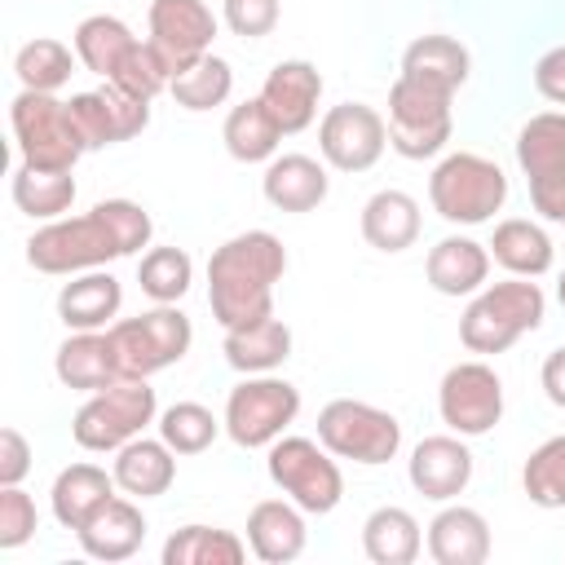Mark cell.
<instances>
[{
  "instance_id": "cell-45",
  "label": "cell",
  "mask_w": 565,
  "mask_h": 565,
  "mask_svg": "<svg viewBox=\"0 0 565 565\" xmlns=\"http://www.w3.org/2000/svg\"><path fill=\"white\" fill-rule=\"evenodd\" d=\"M225 26L234 31V35H243V40H260V35H269L274 26H278V0H225Z\"/></svg>"
},
{
  "instance_id": "cell-21",
  "label": "cell",
  "mask_w": 565,
  "mask_h": 565,
  "mask_svg": "<svg viewBox=\"0 0 565 565\" xmlns=\"http://www.w3.org/2000/svg\"><path fill=\"white\" fill-rule=\"evenodd\" d=\"M221 353L243 375H269L291 358V327L274 313L256 318V322H243V327H230Z\"/></svg>"
},
{
  "instance_id": "cell-50",
  "label": "cell",
  "mask_w": 565,
  "mask_h": 565,
  "mask_svg": "<svg viewBox=\"0 0 565 565\" xmlns=\"http://www.w3.org/2000/svg\"><path fill=\"white\" fill-rule=\"evenodd\" d=\"M556 300L565 305V269H561V282H556Z\"/></svg>"
},
{
  "instance_id": "cell-18",
  "label": "cell",
  "mask_w": 565,
  "mask_h": 565,
  "mask_svg": "<svg viewBox=\"0 0 565 565\" xmlns=\"http://www.w3.org/2000/svg\"><path fill=\"white\" fill-rule=\"evenodd\" d=\"M75 534H79V547L93 561H128L141 547V539H146V516H141L137 503H128V499L115 494Z\"/></svg>"
},
{
  "instance_id": "cell-4",
  "label": "cell",
  "mask_w": 565,
  "mask_h": 565,
  "mask_svg": "<svg viewBox=\"0 0 565 565\" xmlns=\"http://www.w3.org/2000/svg\"><path fill=\"white\" fill-rule=\"evenodd\" d=\"M428 199H433V212L441 221H450V225H481V221H490L503 207L508 177H503V168L494 159L459 150V154H446L433 168Z\"/></svg>"
},
{
  "instance_id": "cell-25",
  "label": "cell",
  "mask_w": 565,
  "mask_h": 565,
  "mask_svg": "<svg viewBox=\"0 0 565 565\" xmlns=\"http://www.w3.org/2000/svg\"><path fill=\"white\" fill-rule=\"evenodd\" d=\"M119 305H124V287L106 269H84L79 278H71L57 291V318L71 331H97V327H106L119 313Z\"/></svg>"
},
{
  "instance_id": "cell-2",
  "label": "cell",
  "mask_w": 565,
  "mask_h": 565,
  "mask_svg": "<svg viewBox=\"0 0 565 565\" xmlns=\"http://www.w3.org/2000/svg\"><path fill=\"white\" fill-rule=\"evenodd\" d=\"M543 309H547V300H543L539 282L512 274L508 282L477 291V300L459 318V340L468 353H503L525 331H534L543 322Z\"/></svg>"
},
{
  "instance_id": "cell-15",
  "label": "cell",
  "mask_w": 565,
  "mask_h": 565,
  "mask_svg": "<svg viewBox=\"0 0 565 565\" xmlns=\"http://www.w3.org/2000/svg\"><path fill=\"white\" fill-rule=\"evenodd\" d=\"M216 40V13L203 0H154L150 4V44L163 53V62L185 71L194 57H203Z\"/></svg>"
},
{
  "instance_id": "cell-10",
  "label": "cell",
  "mask_w": 565,
  "mask_h": 565,
  "mask_svg": "<svg viewBox=\"0 0 565 565\" xmlns=\"http://www.w3.org/2000/svg\"><path fill=\"white\" fill-rule=\"evenodd\" d=\"M450 102H455L450 93L397 75L393 88H388V146L402 159H433V154H441L446 141H450V128H455Z\"/></svg>"
},
{
  "instance_id": "cell-9",
  "label": "cell",
  "mask_w": 565,
  "mask_h": 565,
  "mask_svg": "<svg viewBox=\"0 0 565 565\" xmlns=\"http://www.w3.org/2000/svg\"><path fill=\"white\" fill-rule=\"evenodd\" d=\"M318 441L335 455V459H353V463H388L402 450V424L358 397H335L318 411Z\"/></svg>"
},
{
  "instance_id": "cell-26",
  "label": "cell",
  "mask_w": 565,
  "mask_h": 565,
  "mask_svg": "<svg viewBox=\"0 0 565 565\" xmlns=\"http://www.w3.org/2000/svg\"><path fill=\"white\" fill-rule=\"evenodd\" d=\"M53 371L66 388L75 393H102L119 380V366H115V353H110V340L102 331H75L57 344V358H53Z\"/></svg>"
},
{
  "instance_id": "cell-46",
  "label": "cell",
  "mask_w": 565,
  "mask_h": 565,
  "mask_svg": "<svg viewBox=\"0 0 565 565\" xmlns=\"http://www.w3.org/2000/svg\"><path fill=\"white\" fill-rule=\"evenodd\" d=\"M31 472V446L18 428H0V486H18Z\"/></svg>"
},
{
  "instance_id": "cell-17",
  "label": "cell",
  "mask_w": 565,
  "mask_h": 565,
  "mask_svg": "<svg viewBox=\"0 0 565 565\" xmlns=\"http://www.w3.org/2000/svg\"><path fill=\"white\" fill-rule=\"evenodd\" d=\"M318 97H322V75L313 62L305 57H291V62H278L265 84H260V102L269 106L274 124L287 132H305L318 115Z\"/></svg>"
},
{
  "instance_id": "cell-1",
  "label": "cell",
  "mask_w": 565,
  "mask_h": 565,
  "mask_svg": "<svg viewBox=\"0 0 565 565\" xmlns=\"http://www.w3.org/2000/svg\"><path fill=\"white\" fill-rule=\"evenodd\" d=\"M287 274V252L269 230L225 238L207 260V305L230 331L274 313V282Z\"/></svg>"
},
{
  "instance_id": "cell-34",
  "label": "cell",
  "mask_w": 565,
  "mask_h": 565,
  "mask_svg": "<svg viewBox=\"0 0 565 565\" xmlns=\"http://www.w3.org/2000/svg\"><path fill=\"white\" fill-rule=\"evenodd\" d=\"M13 203L26 216L57 221L75 203V177L71 172H57V168H31V163H22L13 172Z\"/></svg>"
},
{
  "instance_id": "cell-27",
  "label": "cell",
  "mask_w": 565,
  "mask_h": 565,
  "mask_svg": "<svg viewBox=\"0 0 565 565\" xmlns=\"http://www.w3.org/2000/svg\"><path fill=\"white\" fill-rule=\"evenodd\" d=\"M115 472L97 468V463H71L57 472L53 490H49V503H53V516L57 525L66 530H79L106 499H115Z\"/></svg>"
},
{
  "instance_id": "cell-14",
  "label": "cell",
  "mask_w": 565,
  "mask_h": 565,
  "mask_svg": "<svg viewBox=\"0 0 565 565\" xmlns=\"http://www.w3.org/2000/svg\"><path fill=\"white\" fill-rule=\"evenodd\" d=\"M66 106H71V119H75V128H79V137H84L88 150L128 141V137H137L150 124V102L124 93L110 79L102 88H93V93H75Z\"/></svg>"
},
{
  "instance_id": "cell-41",
  "label": "cell",
  "mask_w": 565,
  "mask_h": 565,
  "mask_svg": "<svg viewBox=\"0 0 565 565\" xmlns=\"http://www.w3.org/2000/svg\"><path fill=\"white\" fill-rule=\"evenodd\" d=\"M521 486H525L530 503L565 508V433L547 437L539 450H530V459L521 468Z\"/></svg>"
},
{
  "instance_id": "cell-3",
  "label": "cell",
  "mask_w": 565,
  "mask_h": 565,
  "mask_svg": "<svg viewBox=\"0 0 565 565\" xmlns=\"http://www.w3.org/2000/svg\"><path fill=\"white\" fill-rule=\"evenodd\" d=\"M119 380H150L190 353L194 327L177 305H154L137 318H119L106 331Z\"/></svg>"
},
{
  "instance_id": "cell-6",
  "label": "cell",
  "mask_w": 565,
  "mask_h": 565,
  "mask_svg": "<svg viewBox=\"0 0 565 565\" xmlns=\"http://www.w3.org/2000/svg\"><path fill=\"white\" fill-rule=\"evenodd\" d=\"M9 124H13V137H18V150H22V163L31 168H57V172H71L75 159L88 150L75 119H71V106L57 102L53 93H35V88H22L9 106Z\"/></svg>"
},
{
  "instance_id": "cell-13",
  "label": "cell",
  "mask_w": 565,
  "mask_h": 565,
  "mask_svg": "<svg viewBox=\"0 0 565 565\" xmlns=\"http://www.w3.org/2000/svg\"><path fill=\"white\" fill-rule=\"evenodd\" d=\"M388 146V119L366 102H340L318 124V150L340 172H366Z\"/></svg>"
},
{
  "instance_id": "cell-39",
  "label": "cell",
  "mask_w": 565,
  "mask_h": 565,
  "mask_svg": "<svg viewBox=\"0 0 565 565\" xmlns=\"http://www.w3.org/2000/svg\"><path fill=\"white\" fill-rule=\"evenodd\" d=\"M137 282L154 305H177L194 282V260L181 247H150L137 265Z\"/></svg>"
},
{
  "instance_id": "cell-5",
  "label": "cell",
  "mask_w": 565,
  "mask_h": 565,
  "mask_svg": "<svg viewBox=\"0 0 565 565\" xmlns=\"http://www.w3.org/2000/svg\"><path fill=\"white\" fill-rule=\"evenodd\" d=\"M154 411H159V402L146 380H115L110 388L88 393V402L71 419V437H75V446L106 455V450H119L132 437H141L146 424H154Z\"/></svg>"
},
{
  "instance_id": "cell-29",
  "label": "cell",
  "mask_w": 565,
  "mask_h": 565,
  "mask_svg": "<svg viewBox=\"0 0 565 565\" xmlns=\"http://www.w3.org/2000/svg\"><path fill=\"white\" fill-rule=\"evenodd\" d=\"M362 238L375 252H406L419 238V203L406 190H380L362 207Z\"/></svg>"
},
{
  "instance_id": "cell-37",
  "label": "cell",
  "mask_w": 565,
  "mask_h": 565,
  "mask_svg": "<svg viewBox=\"0 0 565 565\" xmlns=\"http://www.w3.org/2000/svg\"><path fill=\"white\" fill-rule=\"evenodd\" d=\"M168 93H172L177 106H185V110H212V106H221V102L234 93V71H230L225 57L203 53V57H194L185 71L172 75Z\"/></svg>"
},
{
  "instance_id": "cell-35",
  "label": "cell",
  "mask_w": 565,
  "mask_h": 565,
  "mask_svg": "<svg viewBox=\"0 0 565 565\" xmlns=\"http://www.w3.org/2000/svg\"><path fill=\"white\" fill-rule=\"evenodd\" d=\"M516 163L530 181L561 172L565 168V115L561 110H543L530 115L516 132Z\"/></svg>"
},
{
  "instance_id": "cell-22",
  "label": "cell",
  "mask_w": 565,
  "mask_h": 565,
  "mask_svg": "<svg viewBox=\"0 0 565 565\" xmlns=\"http://www.w3.org/2000/svg\"><path fill=\"white\" fill-rule=\"evenodd\" d=\"M428 556L437 565H481L490 556V525L477 508H441L428 521Z\"/></svg>"
},
{
  "instance_id": "cell-33",
  "label": "cell",
  "mask_w": 565,
  "mask_h": 565,
  "mask_svg": "<svg viewBox=\"0 0 565 565\" xmlns=\"http://www.w3.org/2000/svg\"><path fill=\"white\" fill-rule=\"evenodd\" d=\"M247 543L216 525H181L163 543V565H243Z\"/></svg>"
},
{
  "instance_id": "cell-48",
  "label": "cell",
  "mask_w": 565,
  "mask_h": 565,
  "mask_svg": "<svg viewBox=\"0 0 565 565\" xmlns=\"http://www.w3.org/2000/svg\"><path fill=\"white\" fill-rule=\"evenodd\" d=\"M534 88H539L547 102L565 106V44H556V49H547V53L539 57V66H534Z\"/></svg>"
},
{
  "instance_id": "cell-24",
  "label": "cell",
  "mask_w": 565,
  "mask_h": 565,
  "mask_svg": "<svg viewBox=\"0 0 565 565\" xmlns=\"http://www.w3.org/2000/svg\"><path fill=\"white\" fill-rule=\"evenodd\" d=\"M115 481L124 494L137 499H159L177 481V450L159 437H132L128 446L115 450Z\"/></svg>"
},
{
  "instance_id": "cell-8",
  "label": "cell",
  "mask_w": 565,
  "mask_h": 565,
  "mask_svg": "<svg viewBox=\"0 0 565 565\" xmlns=\"http://www.w3.org/2000/svg\"><path fill=\"white\" fill-rule=\"evenodd\" d=\"M119 256H124V247H119L115 230L106 225L102 207L71 216V221L57 216L26 238V260L40 274H84V269H102L106 260H119Z\"/></svg>"
},
{
  "instance_id": "cell-42",
  "label": "cell",
  "mask_w": 565,
  "mask_h": 565,
  "mask_svg": "<svg viewBox=\"0 0 565 565\" xmlns=\"http://www.w3.org/2000/svg\"><path fill=\"white\" fill-rule=\"evenodd\" d=\"M110 84H119V88H124V93H132V97L154 102V97L172 84V66L163 62V53H159L150 40H137V44L124 53L119 71L110 75Z\"/></svg>"
},
{
  "instance_id": "cell-11",
  "label": "cell",
  "mask_w": 565,
  "mask_h": 565,
  "mask_svg": "<svg viewBox=\"0 0 565 565\" xmlns=\"http://www.w3.org/2000/svg\"><path fill=\"white\" fill-rule=\"evenodd\" d=\"M296 415H300V388L278 375H247L225 397V433L243 450L274 446Z\"/></svg>"
},
{
  "instance_id": "cell-31",
  "label": "cell",
  "mask_w": 565,
  "mask_h": 565,
  "mask_svg": "<svg viewBox=\"0 0 565 565\" xmlns=\"http://www.w3.org/2000/svg\"><path fill=\"white\" fill-rule=\"evenodd\" d=\"M221 141L238 163H265V159H274V150L282 141V128L274 124V115L260 97H247L225 115Z\"/></svg>"
},
{
  "instance_id": "cell-16",
  "label": "cell",
  "mask_w": 565,
  "mask_h": 565,
  "mask_svg": "<svg viewBox=\"0 0 565 565\" xmlns=\"http://www.w3.org/2000/svg\"><path fill=\"white\" fill-rule=\"evenodd\" d=\"M406 477L411 486L433 499V503H446L455 494L468 490L472 481V450L459 441V433H437V437H424L415 450H411V463H406Z\"/></svg>"
},
{
  "instance_id": "cell-32",
  "label": "cell",
  "mask_w": 565,
  "mask_h": 565,
  "mask_svg": "<svg viewBox=\"0 0 565 565\" xmlns=\"http://www.w3.org/2000/svg\"><path fill=\"white\" fill-rule=\"evenodd\" d=\"M490 256H494L508 274H516V278H539V274L552 269V238H547L534 221L512 216V221H499V225H494Z\"/></svg>"
},
{
  "instance_id": "cell-28",
  "label": "cell",
  "mask_w": 565,
  "mask_h": 565,
  "mask_svg": "<svg viewBox=\"0 0 565 565\" xmlns=\"http://www.w3.org/2000/svg\"><path fill=\"white\" fill-rule=\"evenodd\" d=\"M468 49L450 35H419L406 44L402 53V75L415 79V84H428V88H441L455 97V88L468 79Z\"/></svg>"
},
{
  "instance_id": "cell-20",
  "label": "cell",
  "mask_w": 565,
  "mask_h": 565,
  "mask_svg": "<svg viewBox=\"0 0 565 565\" xmlns=\"http://www.w3.org/2000/svg\"><path fill=\"white\" fill-rule=\"evenodd\" d=\"M424 274L433 282V291L441 296H472L486 287L490 278V247L477 243V238H463V234H450L441 238L428 260H424Z\"/></svg>"
},
{
  "instance_id": "cell-36",
  "label": "cell",
  "mask_w": 565,
  "mask_h": 565,
  "mask_svg": "<svg viewBox=\"0 0 565 565\" xmlns=\"http://www.w3.org/2000/svg\"><path fill=\"white\" fill-rule=\"evenodd\" d=\"M132 44H137V35L119 18H110V13H93V18H84L75 26V57L93 75H106V79L119 71V62H124V53Z\"/></svg>"
},
{
  "instance_id": "cell-38",
  "label": "cell",
  "mask_w": 565,
  "mask_h": 565,
  "mask_svg": "<svg viewBox=\"0 0 565 565\" xmlns=\"http://www.w3.org/2000/svg\"><path fill=\"white\" fill-rule=\"evenodd\" d=\"M13 71H18L22 88H35V93H57V88L71 79V71H75V53H71L62 40L40 35V40H31V44H22V49H18Z\"/></svg>"
},
{
  "instance_id": "cell-49",
  "label": "cell",
  "mask_w": 565,
  "mask_h": 565,
  "mask_svg": "<svg viewBox=\"0 0 565 565\" xmlns=\"http://www.w3.org/2000/svg\"><path fill=\"white\" fill-rule=\"evenodd\" d=\"M539 380H543V393H547V402L565 411V349H552V353L543 358V371H539Z\"/></svg>"
},
{
  "instance_id": "cell-44",
  "label": "cell",
  "mask_w": 565,
  "mask_h": 565,
  "mask_svg": "<svg viewBox=\"0 0 565 565\" xmlns=\"http://www.w3.org/2000/svg\"><path fill=\"white\" fill-rule=\"evenodd\" d=\"M35 534V499L18 486H0V547L13 552Z\"/></svg>"
},
{
  "instance_id": "cell-7",
  "label": "cell",
  "mask_w": 565,
  "mask_h": 565,
  "mask_svg": "<svg viewBox=\"0 0 565 565\" xmlns=\"http://www.w3.org/2000/svg\"><path fill=\"white\" fill-rule=\"evenodd\" d=\"M265 472L269 481L309 516H327L335 512V503L344 499V477L331 459V450L322 441H309V437H278L269 446V459H265Z\"/></svg>"
},
{
  "instance_id": "cell-40",
  "label": "cell",
  "mask_w": 565,
  "mask_h": 565,
  "mask_svg": "<svg viewBox=\"0 0 565 565\" xmlns=\"http://www.w3.org/2000/svg\"><path fill=\"white\" fill-rule=\"evenodd\" d=\"M225 419H216L207 406L199 402H172L163 415H159V437L177 450V455H203L216 433H221Z\"/></svg>"
},
{
  "instance_id": "cell-23",
  "label": "cell",
  "mask_w": 565,
  "mask_h": 565,
  "mask_svg": "<svg viewBox=\"0 0 565 565\" xmlns=\"http://www.w3.org/2000/svg\"><path fill=\"white\" fill-rule=\"evenodd\" d=\"M260 190H265V199L278 212H313L327 199L331 181H327V168L318 159H309V154H278V159H269V168L260 177Z\"/></svg>"
},
{
  "instance_id": "cell-12",
  "label": "cell",
  "mask_w": 565,
  "mask_h": 565,
  "mask_svg": "<svg viewBox=\"0 0 565 565\" xmlns=\"http://www.w3.org/2000/svg\"><path fill=\"white\" fill-rule=\"evenodd\" d=\"M437 411L450 433L481 437L503 419V380L486 362H459L441 375Z\"/></svg>"
},
{
  "instance_id": "cell-19",
  "label": "cell",
  "mask_w": 565,
  "mask_h": 565,
  "mask_svg": "<svg viewBox=\"0 0 565 565\" xmlns=\"http://www.w3.org/2000/svg\"><path fill=\"white\" fill-rule=\"evenodd\" d=\"M247 547L265 565H287L305 552V512L291 499H265L247 512Z\"/></svg>"
},
{
  "instance_id": "cell-30",
  "label": "cell",
  "mask_w": 565,
  "mask_h": 565,
  "mask_svg": "<svg viewBox=\"0 0 565 565\" xmlns=\"http://www.w3.org/2000/svg\"><path fill=\"white\" fill-rule=\"evenodd\" d=\"M424 547V534H419V521L406 512V508H375L366 521H362V552L375 561V565H411Z\"/></svg>"
},
{
  "instance_id": "cell-47",
  "label": "cell",
  "mask_w": 565,
  "mask_h": 565,
  "mask_svg": "<svg viewBox=\"0 0 565 565\" xmlns=\"http://www.w3.org/2000/svg\"><path fill=\"white\" fill-rule=\"evenodd\" d=\"M530 203L534 212H543L547 221L565 225V168L561 172H547L539 181H530Z\"/></svg>"
},
{
  "instance_id": "cell-43",
  "label": "cell",
  "mask_w": 565,
  "mask_h": 565,
  "mask_svg": "<svg viewBox=\"0 0 565 565\" xmlns=\"http://www.w3.org/2000/svg\"><path fill=\"white\" fill-rule=\"evenodd\" d=\"M97 207H102L106 225L115 230L124 256H132V252H141V247L150 243V230H154V225H150V212H146L141 203H132V199H102Z\"/></svg>"
}]
</instances>
